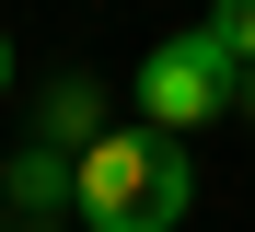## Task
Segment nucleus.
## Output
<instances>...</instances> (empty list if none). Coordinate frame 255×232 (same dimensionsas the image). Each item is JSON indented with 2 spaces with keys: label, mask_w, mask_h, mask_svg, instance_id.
<instances>
[{
  "label": "nucleus",
  "mask_w": 255,
  "mask_h": 232,
  "mask_svg": "<svg viewBox=\"0 0 255 232\" xmlns=\"http://www.w3.org/2000/svg\"><path fill=\"white\" fill-rule=\"evenodd\" d=\"M139 116H151V128H174V139L209 128V116H244V58H232L209 23L162 35L151 58H139Z\"/></svg>",
  "instance_id": "obj_2"
},
{
  "label": "nucleus",
  "mask_w": 255,
  "mask_h": 232,
  "mask_svg": "<svg viewBox=\"0 0 255 232\" xmlns=\"http://www.w3.org/2000/svg\"><path fill=\"white\" fill-rule=\"evenodd\" d=\"M0 93H12V35H0Z\"/></svg>",
  "instance_id": "obj_6"
},
{
  "label": "nucleus",
  "mask_w": 255,
  "mask_h": 232,
  "mask_svg": "<svg viewBox=\"0 0 255 232\" xmlns=\"http://www.w3.org/2000/svg\"><path fill=\"white\" fill-rule=\"evenodd\" d=\"M0 186H12V209H23V221H70V209H81V151L23 139V151L0 163Z\"/></svg>",
  "instance_id": "obj_3"
},
{
  "label": "nucleus",
  "mask_w": 255,
  "mask_h": 232,
  "mask_svg": "<svg viewBox=\"0 0 255 232\" xmlns=\"http://www.w3.org/2000/svg\"><path fill=\"white\" fill-rule=\"evenodd\" d=\"M12 221H23V209H12V186H0V232H12Z\"/></svg>",
  "instance_id": "obj_7"
},
{
  "label": "nucleus",
  "mask_w": 255,
  "mask_h": 232,
  "mask_svg": "<svg viewBox=\"0 0 255 232\" xmlns=\"http://www.w3.org/2000/svg\"><path fill=\"white\" fill-rule=\"evenodd\" d=\"M116 128V105H105V81H47V93H35V139H58V151H93V139Z\"/></svg>",
  "instance_id": "obj_4"
},
{
  "label": "nucleus",
  "mask_w": 255,
  "mask_h": 232,
  "mask_svg": "<svg viewBox=\"0 0 255 232\" xmlns=\"http://www.w3.org/2000/svg\"><path fill=\"white\" fill-rule=\"evenodd\" d=\"M244 116H255V70H244Z\"/></svg>",
  "instance_id": "obj_9"
},
{
  "label": "nucleus",
  "mask_w": 255,
  "mask_h": 232,
  "mask_svg": "<svg viewBox=\"0 0 255 232\" xmlns=\"http://www.w3.org/2000/svg\"><path fill=\"white\" fill-rule=\"evenodd\" d=\"M197 209V163L174 128H105L81 151V232H174Z\"/></svg>",
  "instance_id": "obj_1"
},
{
  "label": "nucleus",
  "mask_w": 255,
  "mask_h": 232,
  "mask_svg": "<svg viewBox=\"0 0 255 232\" xmlns=\"http://www.w3.org/2000/svg\"><path fill=\"white\" fill-rule=\"evenodd\" d=\"M12 232H70V221H12Z\"/></svg>",
  "instance_id": "obj_8"
},
{
  "label": "nucleus",
  "mask_w": 255,
  "mask_h": 232,
  "mask_svg": "<svg viewBox=\"0 0 255 232\" xmlns=\"http://www.w3.org/2000/svg\"><path fill=\"white\" fill-rule=\"evenodd\" d=\"M209 35H221V46H232V58L255 70V0H209Z\"/></svg>",
  "instance_id": "obj_5"
}]
</instances>
